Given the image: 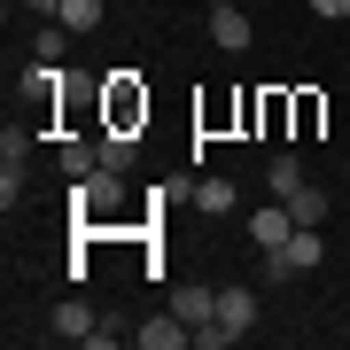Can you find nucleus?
I'll list each match as a JSON object with an SVG mask.
<instances>
[{
	"mask_svg": "<svg viewBox=\"0 0 350 350\" xmlns=\"http://www.w3.org/2000/svg\"><path fill=\"white\" fill-rule=\"evenodd\" d=\"M117 202H125V172H86L78 179V211L86 218H109Z\"/></svg>",
	"mask_w": 350,
	"mask_h": 350,
	"instance_id": "obj_2",
	"label": "nucleus"
},
{
	"mask_svg": "<svg viewBox=\"0 0 350 350\" xmlns=\"http://www.w3.org/2000/svg\"><path fill=\"white\" fill-rule=\"evenodd\" d=\"M288 218H296V226H327V187H312V179H304V187L288 195Z\"/></svg>",
	"mask_w": 350,
	"mask_h": 350,
	"instance_id": "obj_8",
	"label": "nucleus"
},
{
	"mask_svg": "<svg viewBox=\"0 0 350 350\" xmlns=\"http://www.w3.org/2000/svg\"><path fill=\"white\" fill-rule=\"evenodd\" d=\"M172 312H179V319H187L195 335H202V327H218V288H202V280H179V288H172Z\"/></svg>",
	"mask_w": 350,
	"mask_h": 350,
	"instance_id": "obj_3",
	"label": "nucleus"
},
{
	"mask_svg": "<svg viewBox=\"0 0 350 350\" xmlns=\"http://www.w3.org/2000/svg\"><path fill=\"white\" fill-rule=\"evenodd\" d=\"M265 187H273V195L288 202V195L304 187V156H273V163H265Z\"/></svg>",
	"mask_w": 350,
	"mask_h": 350,
	"instance_id": "obj_10",
	"label": "nucleus"
},
{
	"mask_svg": "<svg viewBox=\"0 0 350 350\" xmlns=\"http://www.w3.org/2000/svg\"><path fill=\"white\" fill-rule=\"evenodd\" d=\"M24 163H31V140L8 125V133H0V172H24Z\"/></svg>",
	"mask_w": 350,
	"mask_h": 350,
	"instance_id": "obj_15",
	"label": "nucleus"
},
{
	"mask_svg": "<svg viewBox=\"0 0 350 350\" xmlns=\"http://www.w3.org/2000/svg\"><path fill=\"white\" fill-rule=\"evenodd\" d=\"M109 117H117V133H133V117H148V101H140L125 78H117V86H109Z\"/></svg>",
	"mask_w": 350,
	"mask_h": 350,
	"instance_id": "obj_12",
	"label": "nucleus"
},
{
	"mask_svg": "<svg viewBox=\"0 0 350 350\" xmlns=\"http://www.w3.org/2000/svg\"><path fill=\"white\" fill-rule=\"evenodd\" d=\"M101 172H133V133H101Z\"/></svg>",
	"mask_w": 350,
	"mask_h": 350,
	"instance_id": "obj_13",
	"label": "nucleus"
},
{
	"mask_svg": "<svg viewBox=\"0 0 350 350\" xmlns=\"http://www.w3.org/2000/svg\"><path fill=\"white\" fill-rule=\"evenodd\" d=\"M202 218H218V211H234V179H202Z\"/></svg>",
	"mask_w": 350,
	"mask_h": 350,
	"instance_id": "obj_16",
	"label": "nucleus"
},
{
	"mask_svg": "<svg viewBox=\"0 0 350 350\" xmlns=\"http://www.w3.org/2000/svg\"><path fill=\"white\" fill-rule=\"evenodd\" d=\"M24 86H31V101H39V109H47V101L63 94V70H55V63H31V78H24Z\"/></svg>",
	"mask_w": 350,
	"mask_h": 350,
	"instance_id": "obj_14",
	"label": "nucleus"
},
{
	"mask_svg": "<svg viewBox=\"0 0 350 350\" xmlns=\"http://www.w3.org/2000/svg\"><path fill=\"white\" fill-rule=\"evenodd\" d=\"M31 47H39V63H55V55L70 47V24H39V39H31Z\"/></svg>",
	"mask_w": 350,
	"mask_h": 350,
	"instance_id": "obj_17",
	"label": "nucleus"
},
{
	"mask_svg": "<svg viewBox=\"0 0 350 350\" xmlns=\"http://www.w3.org/2000/svg\"><path fill=\"white\" fill-rule=\"evenodd\" d=\"M47 327H55L63 342H86V335H94V312H86V304H55V319H47Z\"/></svg>",
	"mask_w": 350,
	"mask_h": 350,
	"instance_id": "obj_11",
	"label": "nucleus"
},
{
	"mask_svg": "<svg viewBox=\"0 0 350 350\" xmlns=\"http://www.w3.org/2000/svg\"><path fill=\"white\" fill-rule=\"evenodd\" d=\"M211 39H218L226 55H241V47H250V16H241V8H226V0H218V8H211Z\"/></svg>",
	"mask_w": 350,
	"mask_h": 350,
	"instance_id": "obj_6",
	"label": "nucleus"
},
{
	"mask_svg": "<svg viewBox=\"0 0 350 350\" xmlns=\"http://www.w3.org/2000/svg\"><path fill=\"white\" fill-rule=\"evenodd\" d=\"M24 8H39V16H55V8H63V0H24Z\"/></svg>",
	"mask_w": 350,
	"mask_h": 350,
	"instance_id": "obj_19",
	"label": "nucleus"
},
{
	"mask_svg": "<svg viewBox=\"0 0 350 350\" xmlns=\"http://www.w3.org/2000/svg\"><path fill=\"white\" fill-rule=\"evenodd\" d=\"M133 342H140V350H187L195 327L179 319V312H163V319H148V327H133Z\"/></svg>",
	"mask_w": 350,
	"mask_h": 350,
	"instance_id": "obj_5",
	"label": "nucleus"
},
{
	"mask_svg": "<svg viewBox=\"0 0 350 350\" xmlns=\"http://www.w3.org/2000/svg\"><path fill=\"white\" fill-rule=\"evenodd\" d=\"M312 16H327V24H342V16H350V0H312Z\"/></svg>",
	"mask_w": 350,
	"mask_h": 350,
	"instance_id": "obj_18",
	"label": "nucleus"
},
{
	"mask_svg": "<svg viewBox=\"0 0 350 350\" xmlns=\"http://www.w3.org/2000/svg\"><path fill=\"white\" fill-rule=\"evenodd\" d=\"M226 8H241V0H226Z\"/></svg>",
	"mask_w": 350,
	"mask_h": 350,
	"instance_id": "obj_20",
	"label": "nucleus"
},
{
	"mask_svg": "<svg viewBox=\"0 0 350 350\" xmlns=\"http://www.w3.org/2000/svg\"><path fill=\"white\" fill-rule=\"evenodd\" d=\"M319 250H327V234H319V226H296L280 250H265V280H304V273L319 265Z\"/></svg>",
	"mask_w": 350,
	"mask_h": 350,
	"instance_id": "obj_1",
	"label": "nucleus"
},
{
	"mask_svg": "<svg viewBox=\"0 0 350 350\" xmlns=\"http://www.w3.org/2000/svg\"><path fill=\"white\" fill-rule=\"evenodd\" d=\"M288 234H296V218H288V202H257V211H250V241H257V250H280Z\"/></svg>",
	"mask_w": 350,
	"mask_h": 350,
	"instance_id": "obj_4",
	"label": "nucleus"
},
{
	"mask_svg": "<svg viewBox=\"0 0 350 350\" xmlns=\"http://www.w3.org/2000/svg\"><path fill=\"white\" fill-rule=\"evenodd\" d=\"M55 163H63L70 179H86V172H101V140H63V148H55Z\"/></svg>",
	"mask_w": 350,
	"mask_h": 350,
	"instance_id": "obj_7",
	"label": "nucleus"
},
{
	"mask_svg": "<svg viewBox=\"0 0 350 350\" xmlns=\"http://www.w3.org/2000/svg\"><path fill=\"white\" fill-rule=\"evenodd\" d=\"M101 16H109L101 0H63V8H55V24H70L78 39H86V31H101Z\"/></svg>",
	"mask_w": 350,
	"mask_h": 350,
	"instance_id": "obj_9",
	"label": "nucleus"
}]
</instances>
